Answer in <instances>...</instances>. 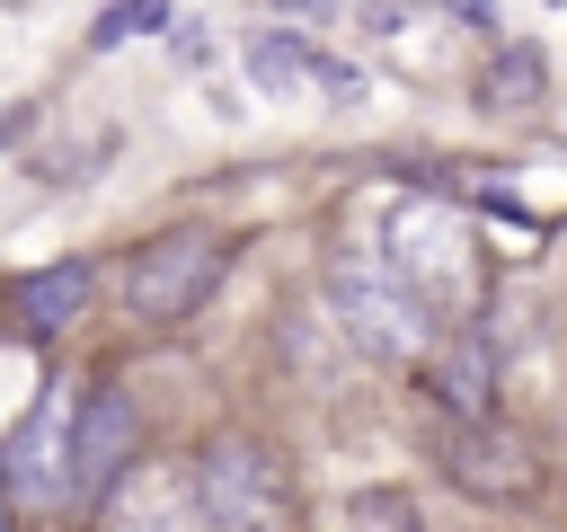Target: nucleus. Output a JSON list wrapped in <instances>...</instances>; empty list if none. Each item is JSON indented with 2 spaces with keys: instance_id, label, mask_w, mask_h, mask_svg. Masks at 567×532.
I'll return each instance as SVG.
<instances>
[{
  "instance_id": "3",
  "label": "nucleus",
  "mask_w": 567,
  "mask_h": 532,
  "mask_svg": "<svg viewBox=\"0 0 567 532\" xmlns=\"http://www.w3.org/2000/svg\"><path fill=\"white\" fill-rule=\"evenodd\" d=\"M195 488H204V523H221V532H275L292 514V488L275 470V452L248 443V434L213 443L204 470H195Z\"/></svg>"
},
{
  "instance_id": "2",
  "label": "nucleus",
  "mask_w": 567,
  "mask_h": 532,
  "mask_svg": "<svg viewBox=\"0 0 567 532\" xmlns=\"http://www.w3.org/2000/svg\"><path fill=\"white\" fill-rule=\"evenodd\" d=\"M328 301H337V328L363 346V355H381V364H416L425 355V293L399 275V266H337L328 275Z\"/></svg>"
},
{
  "instance_id": "12",
  "label": "nucleus",
  "mask_w": 567,
  "mask_h": 532,
  "mask_svg": "<svg viewBox=\"0 0 567 532\" xmlns=\"http://www.w3.org/2000/svg\"><path fill=\"white\" fill-rule=\"evenodd\" d=\"M443 399H452L461 417H487V355H478V346H461V355L443 364Z\"/></svg>"
},
{
  "instance_id": "8",
  "label": "nucleus",
  "mask_w": 567,
  "mask_h": 532,
  "mask_svg": "<svg viewBox=\"0 0 567 532\" xmlns=\"http://www.w3.org/2000/svg\"><path fill=\"white\" fill-rule=\"evenodd\" d=\"M9 479L27 497H71V417H62V399H35L27 434L9 443Z\"/></svg>"
},
{
  "instance_id": "1",
  "label": "nucleus",
  "mask_w": 567,
  "mask_h": 532,
  "mask_svg": "<svg viewBox=\"0 0 567 532\" xmlns=\"http://www.w3.org/2000/svg\"><path fill=\"white\" fill-rule=\"evenodd\" d=\"M221 266H230V248H221L213 231H159V239L124 266V310H133L142 328H177V319H195V310L213 301Z\"/></svg>"
},
{
  "instance_id": "14",
  "label": "nucleus",
  "mask_w": 567,
  "mask_h": 532,
  "mask_svg": "<svg viewBox=\"0 0 567 532\" xmlns=\"http://www.w3.org/2000/svg\"><path fill=\"white\" fill-rule=\"evenodd\" d=\"M284 9H328V0H284Z\"/></svg>"
},
{
  "instance_id": "5",
  "label": "nucleus",
  "mask_w": 567,
  "mask_h": 532,
  "mask_svg": "<svg viewBox=\"0 0 567 532\" xmlns=\"http://www.w3.org/2000/svg\"><path fill=\"white\" fill-rule=\"evenodd\" d=\"M133 443H142L133 399H124V390H89L80 417H71V497H106V488L124 479Z\"/></svg>"
},
{
  "instance_id": "11",
  "label": "nucleus",
  "mask_w": 567,
  "mask_h": 532,
  "mask_svg": "<svg viewBox=\"0 0 567 532\" xmlns=\"http://www.w3.org/2000/svg\"><path fill=\"white\" fill-rule=\"evenodd\" d=\"M151 27H168V0H115V9L89 27V44L106 53V44H133V35H151Z\"/></svg>"
},
{
  "instance_id": "6",
  "label": "nucleus",
  "mask_w": 567,
  "mask_h": 532,
  "mask_svg": "<svg viewBox=\"0 0 567 532\" xmlns=\"http://www.w3.org/2000/svg\"><path fill=\"white\" fill-rule=\"evenodd\" d=\"M443 479H461L470 497H523L532 488V461L505 443V434H487L478 417H461V426H443Z\"/></svg>"
},
{
  "instance_id": "4",
  "label": "nucleus",
  "mask_w": 567,
  "mask_h": 532,
  "mask_svg": "<svg viewBox=\"0 0 567 532\" xmlns=\"http://www.w3.org/2000/svg\"><path fill=\"white\" fill-rule=\"evenodd\" d=\"M390 266L425 293V301H461L470 293V231H461V213H443V204H408V213H390Z\"/></svg>"
},
{
  "instance_id": "10",
  "label": "nucleus",
  "mask_w": 567,
  "mask_h": 532,
  "mask_svg": "<svg viewBox=\"0 0 567 532\" xmlns=\"http://www.w3.org/2000/svg\"><path fill=\"white\" fill-rule=\"evenodd\" d=\"M540 89V44H505V62L487 71V106H523Z\"/></svg>"
},
{
  "instance_id": "9",
  "label": "nucleus",
  "mask_w": 567,
  "mask_h": 532,
  "mask_svg": "<svg viewBox=\"0 0 567 532\" xmlns=\"http://www.w3.org/2000/svg\"><path fill=\"white\" fill-rule=\"evenodd\" d=\"M9 310H18L27 337H62L89 310V266H35V275H18L9 284Z\"/></svg>"
},
{
  "instance_id": "7",
  "label": "nucleus",
  "mask_w": 567,
  "mask_h": 532,
  "mask_svg": "<svg viewBox=\"0 0 567 532\" xmlns=\"http://www.w3.org/2000/svg\"><path fill=\"white\" fill-rule=\"evenodd\" d=\"M248 80H257V89H275V98H292V89L354 98V71H346V62H328V53H319V44H301V35H257V44H248Z\"/></svg>"
},
{
  "instance_id": "13",
  "label": "nucleus",
  "mask_w": 567,
  "mask_h": 532,
  "mask_svg": "<svg viewBox=\"0 0 567 532\" xmlns=\"http://www.w3.org/2000/svg\"><path fill=\"white\" fill-rule=\"evenodd\" d=\"M346 523H354V532H416V505H408L399 488H372V497H354Z\"/></svg>"
}]
</instances>
